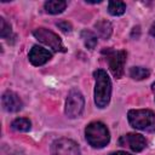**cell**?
I'll return each mask as SVG.
<instances>
[{
	"mask_svg": "<svg viewBox=\"0 0 155 155\" xmlns=\"http://www.w3.org/2000/svg\"><path fill=\"white\" fill-rule=\"evenodd\" d=\"M96 85H94V103L98 108H105L111 97V81L103 69H97L94 73Z\"/></svg>",
	"mask_w": 155,
	"mask_h": 155,
	"instance_id": "6da1fadb",
	"label": "cell"
},
{
	"mask_svg": "<svg viewBox=\"0 0 155 155\" xmlns=\"http://www.w3.org/2000/svg\"><path fill=\"white\" fill-rule=\"evenodd\" d=\"M45 10L47 13L51 15H58L61 12H63L67 7V2L63 0H48L45 2Z\"/></svg>",
	"mask_w": 155,
	"mask_h": 155,
	"instance_id": "7c38bea8",
	"label": "cell"
},
{
	"mask_svg": "<svg viewBox=\"0 0 155 155\" xmlns=\"http://www.w3.org/2000/svg\"><path fill=\"white\" fill-rule=\"evenodd\" d=\"M11 34H12L11 25L5 21L4 17H0V36L2 39H7L11 36Z\"/></svg>",
	"mask_w": 155,
	"mask_h": 155,
	"instance_id": "e0dca14e",
	"label": "cell"
},
{
	"mask_svg": "<svg viewBox=\"0 0 155 155\" xmlns=\"http://www.w3.org/2000/svg\"><path fill=\"white\" fill-rule=\"evenodd\" d=\"M109 155H132V154L126 153V151H115V153H110Z\"/></svg>",
	"mask_w": 155,
	"mask_h": 155,
	"instance_id": "d6986e66",
	"label": "cell"
},
{
	"mask_svg": "<svg viewBox=\"0 0 155 155\" xmlns=\"http://www.w3.org/2000/svg\"><path fill=\"white\" fill-rule=\"evenodd\" d=\"M57 27H58L59 29H62L64 33H69V31H71V25H70V23H68L67 21L57 22Z\"/></svg>",
	"mask_w": 155,
	"mask_h": 155,
	"instance_id": "ac0fdd59",
	"label": "cell"
},
{
	"mask_svg": "<svg viewBox=\"0 0 155 155\" xmlns=\"http://www.w3.org/2000/svg\"><path fill=\"white\" fill-rule=\"evenodd\" d=\"M132 127L142 131H155V114L150 109H132L127 114Z\"/></svg>",
	"mask_w": 155,
	"mask_h": 155,
	"instance_id": "3957f363",
	"label": "cell"
},
{
	"mask_svg": "<svg viewBox=\"0 0 155 155\" xmlns=\"http://www.w3.org/2000/svg\"><path fill=\"white\" fill-rule=\"evenodd\" d=\"M94 28H96L98 35H99L102 39H104V40L109 39L110 35H111V33H113L111 23H110L109 21H107V19H101V21H98V22L94 24Z\"/></svg>",
	"mask_w": 155,
	"mask_h": 155,
	"instance_id": "8fae6325",
	"label": "cell"
},
{
	"mask_svg": "<svg viewBox=\"0 0 155 155\" xmlns=\"http://www.w3.org/2000/svg\"><path fill=\"white\" fill-rule=\"evenodd\" d=\"M85 137L87 143L93 148H103L110 140V133L103 122L93 121L85 128Z\"/></svg>",
	"mask_w": 155,
	"mask_h": 155,
	"instance_id": "7a4b0ae2",
	"label": "cell"
},
{
	"mask_svg": "<svg viewBox=\"0 0 155 155\" xmlns=\"http://www.w3.org/2000/svg\"><path fill=\"white\" fill-rule=\"evenodd\" d=\"M151 90H153V92H154V96H155V82L151 85Z\"/></svg>",
	"mask_w": 155,
	"mask_h": 155,
	"instance_id": "44dd1931",
	"label": "cell"
},
{
	"mask_svg": "<svg viewBox=\"0 0 155 155\" xmlns=\"http://www.w3.org/2000/svg\"><path fill=\"white\" fill-rule=\"evenodd\" d=\"M51 155H80V149L74 140L61 138L52 143Z\"/></svg>",
	"mask_w": 155,
	"mask_h": 155,
	"instance_id": "52a82bcc",
	"label": "cell"
},
{
	"mask_svg": "<svg viewBox=\"0 0 155 155\" xmlns=\"http://www.w3.org/2000/svg\"><path fill=\"white\" fill-rule=\"evenodd\" d=\"M1 104H2L4 110H6L8 113H16V111L21 110L23 107V103H22L21 98L18 97V94L12 91H6L2 94Z\"/></svg>",
	"mask_w": 155,
	"mask_h": 155,
	"instance_id": "9c48e42d",
	"label": "cell"
},
{
	"mask_svg": "<svg viewBox=\"0 0 155 155\" xmlns=\"http://www.w3.org/2000/svg\"><path fill=\"white\" fill-rule=\"evenodd\" d=\"M150 34H151V35L155 38V23L151 25V29H150Z\"/></svg>",
	"mask_w": 155,
	"mask_h": 155,
	"instance_id": "ffe728a7",
	"label": "cell"
},
{
	"mask_svg": "<svg viewBox=\"0 0 155 155\" xmlns=\"http://www.w3.org/2000/svg\"><path fill=\"white\" fill-rule=\"evenodd\" d=\"M81 39H82L85 46L88 50H93L97 46V41H98L97 40V35L91 30H87V29L82 30L81 31Z\"/></svg>",
	"mask_w": 155,
	"mask_h": 155,
	"instance_id": "4fadbf2b",
	"label": "cell"
},
{
	"mask_svg": "<svg viewBox=\"0 0 155 155\" xmlns=\"http://www.w3.org/2000/svg\"><path fill=\"white\" fill-rule=\"evenodd\" d=\"M11 127L15 131H18V132H28L30 130V127H31V122L29 121V119L18 117V119H16V120L12 121Z\"/></svg>",
	"mask_w": 155,
	"mask_h": 155,
	"instance_id": "5bb4252c",
	"label": "cell"
},
{
	"mask_svg": "<svg viewBox=\"0 0 155 155\" xmlns=\"http://www.w3.org/2000/svg\"><path fill=\"white\" fill-rule=\"evenodd\" d=\"M51 57H52V53L48 50L38 45L33 46L31 50L29 51V61L33 65H36V67L45 64L51 59Z\"/></svg>",
	"mask_w": 155,
	"mask_h": 155,
	"instance_id": "30bf717a",
	"label": "cell"
},
{
	"mask_svg": "<svg viewBox=\"0 0 155 155\" xmlns=\"http://www.w3.org/2000/svg\"><path fill=\"white\" fill-rule=\"evenodd\" d=\"M103 52H107V57H108L109 68H110L111 74L114 75L115 79H120L124 75V67H125L126 57H127L126 51H124V50H120V51L107 50Z\"/></svg>",
	"mask_w": 155,
	"mask_h": 155,
	"instance_id": "5b68a950",
	"label": "cell"
},
{
	"mask_svg": "<svg viewBox=\"0 0 155 155\" xmlns=\"http://www.w3.org/2000/svg\"><path fill=\"white\" fill-rule=\"evenodd\" d=\"M149 75H150V70L143 67H132L130 69V76L134 80H144L149 78Z\"/></svg>",
	"mask_w": 155,
	"mask_h": 155,
	"instance_id": "2e32d148",
	"label": "cell"
},
{
	"mask_svg": "<svg viewBox=\"0 0 155 155\" xmlns=\"http://www.w3.org/2000/svg\"><path fill=\"white\" fill-rule=\"evenodd\" d=\"M34 36L42 44H45L46 46H48L50 48H52L54 52L58 51H64V46L62 44L61 38L54 34L53 31L46 29V28H38L33 31Z\"/></svg>",
	"mask_w": 155,
	"mask_h": 155,
	"instance_id": "8992f818",
	"label": "cell"
},
{
	"mask_svg": "<svg viewBox=\"0 0 155 155\" xmlns=\"http://www.w3.org/2000/svg\"><path fill=\"white\" fill-rule=\"evenodd\" d=\"M119 145L130 148L131 150L139 153L147 147V139L138 133H127L119 138Z\"/></svg>",
	"mask_w": 155,
	"mask_h": 155,
	"instance_id": "ba28073f",
	"label": "cell"
},
{
	"mask_svg": "<svg viewBox=\"0 0 155 155\" xmlns=\"http://www.w3.org/2000/svg\"><path fill=\"white\" fill-rule=\"evenodd\" d=\"M126 11V4L122 1H109L108 12L111 16H121Z\"/></svg>",
	"mask_w": 155,
	"mask_h": 155,
	"instance_id": "9a60e30c",
	"label": "cell"
},
{
	"mask_svg": "<svg viewBox=\"0 0 155 155\" xmlns=\"http://www.w3.org/2000/svg\"><path fill=\"white\" fill-rule=\"evenodd\" d=\"M84 107H85V99L81 92L78 90H71L68 93L65 101V109H64L65 115L70 119L79 117L84 111Z\"/></svg>",
	"mask_w": 155,
	"mask_h": 155,
	"instance_id": "277c9868",
	"label": "cell"
}]
</instances>
